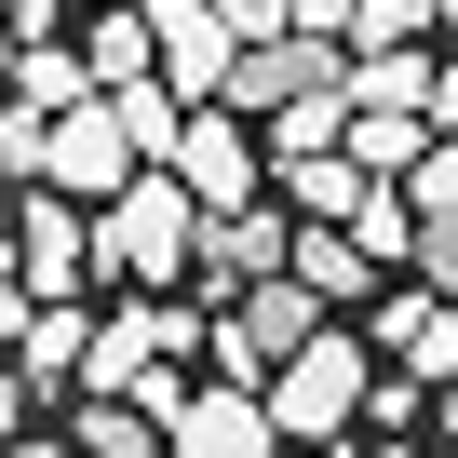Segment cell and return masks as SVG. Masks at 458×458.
Masks as SVG:
<instances>
[{"mask_svg":"<svg viewBox=\"0 0 458 458\" xmlns=\"http://www.w3.org/2000/svg\"><path fill=\"white\" fill-rule=\"evenodd\" d=\"M431 135H458V55H445V81H431Z\"/></svg>","mask_w":458,"mask_h":458,"instance_id":"obj_22","label":"cell"},{"mask_svg":"<svg viewBox=\"0 0 458 458\" xmlns=\"http://www.w3.org/2000/svg\"><path fill=\"white\" fill-rule=\"evenodd\" d=\"M418 284L458 297V216H418Z\"/></svg>","mask_w":458,"mask_h":458,"instance_id":"obj_19","label":"cell"},{"mask_svg":"<svg viewBox=\"0 0 458 458\" xmlns=\"http://www.w3.org/2000/svg\"><path fill=\"white\" fill-rule=\"evenodd\" d=\"M95 14H108V0H95Z\"/></svg>","mask_w":458,"mask_h":458,"instance_id":"obj_26","label":"cell"},{"mask_svg":"<svg viewBox=\"0 0 458 458\" xmlns=\"http://www.w3.org/2000/svg\"><path fill=\"white\" fill-rule=\"evenodd\" d=\"M148 28H162V81L189 108H229V68H243V41H229L216 0H148Z\"/></svg>","mask_w":458,"mask_h":458,"instance_id":"obj_7","label":"cell"},{"mask_svg":"<svg viewBox=\"0 0 458 458\" xmlns=\"http://www.w3.org/2000/svg\"><path fill=\"white\" fill-rule=\"evenodd\" d=\"M337 162H364L377 189H404L418 162H431V122H404V108H351V148Z\"/></svg>","mask_w":458,"mask_h":458,"instance_id":"obj_13","label":"cell"},{"mask_svg":"<svg viewBox=\"0 0 458 458\" xmlns=\"http://www.w3.org/2000/svg\"><path fill=\"white\" fill-rule=\"evenodd\" d=\"M135 175H148V162H135V135H122V108H108V95L55 122V162H41V189H68V202H95V216H108Z\"/></svg>","mask_w":458,"mask_h":458,"instance_id":"obj_5","label":"cell"},{"mask_svg":"<svg viewBox=\"0 0 458 458\" xmlns=\"http://www.w3.org/2000/svg\"><path fill=\"white\" fill-rule=\"evenodd\" d=\"M81 458H162V418L148 404H81Z\"/></svg>","mask_w":458,"mask_h":458,"instance_id":"obj_16","label":"cell"},{"mask_svg":"<svg viewBox=\"0 0 458 458\" xmlns=\"http://www.w3.org/2000/svg\"><path fill=\"white\" fill-rule=\"evenodd\" d=\"M310 337H324V297L284 270V284H257V297H229V310H216V377H284Z\"/></svg>","mask_w":458,"mask_h":458,"instance_id":"obj_3","label":"cell"},{"mask_svg":"<svg viewBox=\"0 0 458 458\" xmlns=\"http://www.w3.org/2000/svg\"><path fill=\"white\" fill-rule=\"evenodd\" d=\"M445 28V0H364V28H351V55H418Z\"/></svg>","mask_w":458,"mask_h":458,"instance_id":"obj_15","label":"cell"},{"mask_svg":"<svg viewBox=\"0 0 458 458\" xmlns=\"http://www.w3.org/2000/svg\"><path fill=\"white\" fill-rule=\"evenodd\" d=\"M364 28V0H297V41H351Z\"/></svg>","mask_w":458,"mask_h":458,"instance_id":"obj_21","label":"cell"},{"mask_svg":"<svg viewBox=\"0 0 458 458\" xmlns=\"http://www.w3.org/2000/svg\"><path fill=\"white\" fill-rule=\"evenodd\" d=\"M284 270H297V229H284L270 202L202 216V284H216V310H229V297H257V284H284Z\"/></svg>","mask_w":458,"mask_h":458,"instance_id":"obj_8","label":"cell"},{"mask_svg":"<svg viewBox=\"0 0 458 458\" xmlns=\"http://www.w3.org/2000/svg\"><path fill=\"white\" fill-rule=\"evenodd\" d=\"M108 81L81 68V41H41V55H14V108H41V122H68V108H95Z\"/></svg>","mask_w":458,"mask_h":458,"instance_id":"obj_12","label":"cell"},{"mask_svg":"<svg viewBox=\"0 0 458 458\" xmlns=\"http://www.w3.org/2000/svg\"><path fill=\"white\" fill-rule=\"evenodd\" d=\"M404 202H418V216H458V135H431V162L404 175Z\"/></svg>","mask_w":458,"mask_h":458,"instance_id":"obj_17","label":"cell"},{"mask_svg":"<svg viewBox=\"0 0 458 458\" xmlns=\"http://www.w3.org/2000/svg\"><path fill=\"white\" fill-rule=\"evenodd\" d=\"M284 445V418H270V391H243V377H202L189 404H175V431H162V458H270Z\"/></svg>","mask_w":458,"mask_h":458,"instance_id":"obj_6","label":"cell"},{"mask_svg":"<svg viewBox=\"0 0 458 458\" xmlns=\"http://www.w3.org/2000/svg\"><path fill=\"white\" fill-rule=\"evenodd\" d=\"M431 55H351V108H404V122H431Z\"/></svg>","mask_w":458,"mask_h":458,"instance_id":"obj_14","label":"cell"},{"mask_svg":"<svg viewBox=\"0 0 458 458\" xmlns=\"http://www.w3.org/2000/svg\"><path fill=\"white\" fill-rule=\"evenodd\" d=\"M445 28H458V0H445Z\"/></svg>","mask_w":458,"mask_h":458,"instance_id":"obj_25","label":"cell"},{"mask_svg":"<svg viewBox=\"0 0 458 458\" xmlns=\"http://www.w3.org/2000/svg\"><path fill=\"white\" fill-rule=\"evenodd\" d=\"M377 458H418V445H377Z\"/></svg>","mask_w":458,"mask_h":458,"instance_id":"obj_24","label":"cell"},{"mask_svg":"<svg viewBox=\"0 0 458 458\" xmlns=\"http://www.w3.org/2000/svg\"><path fill=\"white\" fill-rule=\"evenodd\" d=\"M216 14H229L243 55H257V41H297V0H216Z\"/></svg>","mask_w":458,"mask_h":458,"instance_id":"obj_18","label":"cell"},{"mask_svg":"<svg viewBox=\"0 0 458 458\" xmlns=\"http://www.w3.org/2000/svg\"><path fill=\"white\" fill-rule=\"evenodd\" d=\"M270 418H284V445H337L351 418H377V337H310L284 377H270Z\"/></svg>","mask_w":458,"mask_h":458,"instance_id":"obj_2","label":"cell"},{"mask_svg":"<svg viewBox=\"0 0 458 458\" xmlns=\"http://www.w3.org/2000/svg\"><path fill=\"white\" fill-rule=\"evenodd\" d=\"M175 175H189V202L243 216V202H257V175H270V148H257V122H243V108H202V122H189V148H175Z\"/></svg>","mask_w":458,"mask_h":458,"instance_id":"obj_9","label":"cell"},{"mask_svg":"<svg viewBox=\"0 0 458 458\" xmlns=\"http://www.w3.org/2000/svg\"><path fill=\"white\" fill-rule=\"evenodd\" d=\"M81 270H95V216H81L68 189H28V202H14V297L55 310Z\"/></svg>","mask_w":458,"mask_h":458,"instance_id":"obj_4","label":"cell"},{"mask_svg":"<svg viewBox=\"0 0 458 458\" xmlns=\"http://www.w3.org/2000/svg\"><path fill=\"white\" fill-rule=\"evenodd\" d=\"M377 351H391L404 377H445V391H458V297H431V284L391 297V310H377Z\"/></svg>","mask_w":458,"mask_h":458,"instance_id":"obj_10","label":"cell"},{"mask_svg":"<svg viewBox=\"0 0 458 458\" xmlns=\"http://www.w3.org/2000/svg\"><path fill=\"white\" fill-rule=\"evenodd\" d=\"M297 284H310L324 310H364V297H377V257L351 243V229H297Z\"/></svg>","mask_w":458,"mask_h":458,"instance_id":"obj_11","label":"cell"},{"mask_svg":"<svg viewBox=\"0 0 458 458\" xmlns=\"http://www.w3.org/2000/svg\"><path fill=\"white\" fill-rule=\"evenodd\" d=\"M175 270H202V202L189 175H135L95 216V284H175Z\"/></svg>","mask_w":458,"mask_h":458,"instance_id":"obj_1","label":"cell"},{"mask_svg":"<svg viewBox=\"0 0 458 458\" xmlns=\"http://www.w3.org/2000/svg\"><path fill=\"white\" fill-rule=\"evenodd\" d=\"M14 458H68V445H41V431H28V445H14Z\"/></svg>","mask_w":458,"mask_h":458,"instance_id":"obj_23","label":"cell"},{"mask_svg":"<svg viewBox=\"0 0 458 458\" xmlns=\"http://www.w3.org/2000/svg\"><path fill=\"white\" fill-rule=\"evenodd\" d=\"M0 14H14V55H41V41L68 28V0H0Z\"/></svg>","mask_w":458,"mask_h":458,"instance_id":"obj_20","label":"cell"}]
</instances>
